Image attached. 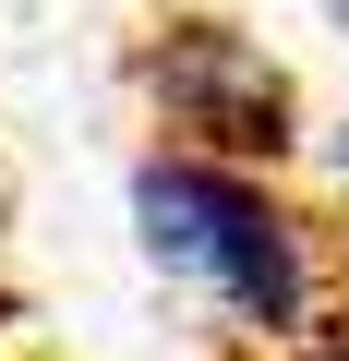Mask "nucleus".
Segmentation results:
<instances>
[{
  "instance_id": "nucleus-2",
  "label": "nucleus",
  "mask_w": 349,
  "mask_h": 361,
  "mask_svg": "<svg viewBox=\"0 0 349 361\" xmlns=\"http://www.w3.org/2000/svg\"><path fill=\"white\" fill-rule=\"evenodd\" d=\"M133 97L157 121V145H193V157H229V169H289L313 145V109H301V73L217 0H169L133 37Z\"/></svg>"
},
{
  "instance_id": "nucleus-4",
  "label": "nucleus",
  "mask_w": 349,
  "mask_h": 361,
  "mask_svg": "<svg viewBox=\"0 0 349 361\" xmlns=\"http://www.w3.org/2000/svg\"><path fill=\"white\" fill-rule=\"evenodd\" d=\"M313 157H325V180H337V193H349V109H337V121L313 133Z\"/></svg>"
},
{
  "instance_id": "nucleus-5",
  "label": "nucleus",
  "mask_w": 349,
  "mask_h": 361,
  "mask_svg": "<svg viewBox=\"0 0 349 361\" xmlns=\"http://www.w3.org/2000/svg\"><path fill=\"white\" fill-rule=\"evenodd\" d=\"M325 25H337V37H349V0H325Z\"/></svg>"
},
{
  "instance_id": "nucleus-1",
  "label": "nucleus",
  "mask_w": 349,
  "mask_h": 361,
  "mask_svg": "<svg viewBox=\"0 0 349 361\" xmlns=\"http://www.w3.org/2000/svg\"><path fill=\"white\" fill-rule=\"evenodd\" d=\"M121 217H133V253L217 313L229 349H301L313 313L349 289L337 253H325V217L289 193L277 169H229V157H193V145H145L121 169Z\"/></svg>"
},
{
  "instance_id": "nucleus-3",
  "label": "nucleus",
  "mask_w": 349,
  "mask_h": 361,
  "mask_svg": "<svg viewBox=\"0 0 349 361\" xmlns=\"http://www.w3.org/2000/svg\"><path fill=\"white\" fill-rule=\"evenodd\" d=\"M289 361H349V289H337V301H325V313H313V337H301V349H289Z\"/></svg>"
}]
</instances>
